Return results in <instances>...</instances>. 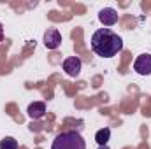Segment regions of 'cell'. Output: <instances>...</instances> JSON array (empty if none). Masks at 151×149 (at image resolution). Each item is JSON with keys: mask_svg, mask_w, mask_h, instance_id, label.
I'll return each mask as SVG.
<instances>
[{"mask_svg": "<svg viewBox=\"0 0 151 149\" xmlns=\"http://www.w3.org/2000/svg\"><path fill=\"white\" fill-rule=\"evenodd\" d=\"M91 49H93V53L97 56L113 58L118 53H121L123 40L111 28H99L91 35Z\"/></svg>", "mask_w": 151, "mask_h": 149, "instance_id": "1", "label": "cell"}, {"mask_svg": "<svg viewBox=\"0 0 151 149\" xmlns=\"http://www.w3.org/2000/svg\"><path fill=\"white\" fill-rule=\"evenodd\" d=\"M51 149H86V142L77 132H62L55 137Z\"/></svg>", "mask_w": 151, "mask_h": 149, "instance_id": "2", "label": "cell"}, {"mask_svg": "<svg viewBox=\"0 0 151 149\" xmlns=\"http://www.w3.org/2000/svg\"><path fill=\"white\" fill-rule=\"evenodd\" d=\"M134 70L139 75H151V54H139L134 62Z\"/></svg>", "mask_w": 151, "mask_h": 149, "instance_id": "3", "label": "cell"}, {"mask_svg": "<svg viewBox=\"0 0 151 149\" xmlns=\"http://www.w3.org/2000/svg\"><path fill=\"white\" fill-rule=\"evenodd\" d=\"M63 70L69 77H77L81 74V67H83V62L77 58V56H69L63 60Z\"/></svg>", "mask_w": 151, "mask_h": 149, "instance_id": "4", "label": "cell"}, {"mask_svg": "<svg viewBox=\"0 0 151 149\" xmlns=\"http://www.w3.org/2000/svg\"><path fill=\"white\" fill-rule=\"evenodd\" d=\"M118 11L113 9V7H104V9H100V12H99V21L104 25V27H113L118 23Z\"/></svg>", "mask_w": 151, "mask_h": 149, "instance_id": "5", "label": "cell"}, {"mask_svg": "<svg viewBox=\"0 0 151 149\" xmlns=\"http://www.w3.org/2000/svg\"><path fill=\"white\" fill-rule=\"evenodd\" d=\"M60 44H62V34L56 28L46 30V34H44V46L47 49H56Z\"/></svg>", "mask_w": 151, "mask_h": 149, "instance_id": "6", "label": "cell"}, {"mask_svg": "<svg viewBox=\"0 0 151 149\" xmlns=\"http://www.w3.org/2000/svg\"><path fill=\"white\" fill-rule=\"evenodd\" d=\"M28 116L32 117V119H40V117H44V114H46V104L44 102H32L30 105H28Z\"/></svg>", "mask_w": 151, "mask_h": 149, "instance_id": "7", "label": "cell"}, {"mask_svg": "<svg viewBox=\"0 0 151 149\" xmlns=\"http://www.w3.org/2000/svg\"><path fill=\"white\" fill-rule=\"evenodd\" d=\"M109 139H111V130H109V128H102V130H99V132L95 133V140H97V144H99L100 148H102V146H107Z\"/></svg>", "mask_w": 151, "mask_h": 149, "instance_id": "8", "label": "cell"}, {"mask_svg": "<svg viewBox=\"0 0 151 149\" xmlns=\"http://www.w3.org/2000/svg\"><path fill=\"white\" fill-rule=\"evenodd\" d=\"M18 140L14 137H4L0 140V149H18Z\"/></svg>", "mask_w": 151, "mask_h": 149, "instance_id": "9", "label": "cell"}, {"mask_svg": "<svg viewBox=\"0 0 151 149\" xmlns=\"http://www.w3.org/2000/svg\"><path fill=\"white\" fill-rule=\"evenodd\" d=\"M4 40V25L0 23V42Z\"/></svg>", "mask_w": 151, "mask_h": 149, "instance_id": "10", "label": "cell"}, {"mask_svg": "<svg viewBox=\"0 0 151 149\" xmlns=\"http://www.w3.org/2000/svg\"><path fill=\"white\" fill-rule=\"evenodd\" d=\"M100 149H109V148H107V146H102V148H100Z\"/></svg>", "mask_w": 151, "mask_h": 149, "instance_id": "11", "label": "cell"}]
</instances>
